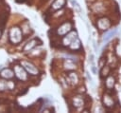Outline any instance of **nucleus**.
I'll list each match as a JSON object with an SVG mask.
<instances>
[{
    "label": "nucleus",
    "instance_id": "obj_9",
    "mask_svg": "<svg viewBox=\"0 0 121 113\" xmlns=\"http://www.w3.org/2000/svg\"><path fill=\"white\" fill-rule=\"evenodd\" d=\"M36 42H37V40H36V39H34V40L30 41L29 43H27V44L25 46V47L23 48V50H24V51H28V50L32 49V48L36 46Z\"/></svg>",
    "mask_w": 121,
    "mask_h": 113
},
{
    "label": "nucleus",
    "instance_id": "obj_6",
    "mask_svg": "<svg viewBox=\"0 0 121 113\" xmlns=\"http://www.w3.org/2000/svg\"><path fill=\"white\" fill-rule=\"evenodd\" d=\"M76 38H77V32H76V31H71V32L63 39V44H64L65 46L70 45V43H71L73 40H75Z\"/></svg>",
    "mask_w": 121,
    "mask_h": 113
},
{
    "label": "nucleus",
    "instance_id": "obj_15",
    "mask_svg": "<svg viewBox=\"0 0 121 113\" xmlns=\"http://www.w3.org/2000/svg\"><path fill=\"white\" fill-rule=\"evenodd\" d=\"M70 1L72 2L73 6H74V8L77 9V11H78V12H81V9H80V6L78 4V2H77L76 0H70Z\"/></svg>",
    "mask_w": 121,
    "mask_h": 113
},
{
    "label": "nucleus",
    "instance_id": "obj_5",
    "mask_svg": "<svg viewBox=\"0 0 121 113\" xmlns=\"http://www.w3.org/2000/svg\"><path fill=\"white\" fill-rule=\"evenodd\" d=\"M0 76L4 79H11L14 76V72L9 68H4L1 70Z\"/></svg>",
    "mask_w": 121,
    "mask_h": 113
},
{
    "label": "nucleus",
    "instance_id": "obj_14",
    "mask_svg": "<svg viewBox=\"0 0 121 113\" xmlns=\"http://www.w3.org/2000/svg\"><path fill=\"white\" fill-rule=\"evenodd\" d=\"M82 104H83V101L81 100V98H79V97H76V98L74 99V106L76 105L77 107H78V106H80Z\"/></svg>",
    "mask_w": 121,
    "mask_h": 113
},
{
    "label": "nucleus",
    "instance_id": "obj_2",
    "mask_svg": "<svg viewBox=\"0 0 121 113\" xmlns=\"http://www.w3.org/2000/svg\"><path fill=\"white\" fill-rule=\"evenodd\" d=\"M21 65H22L23 67H24L29 74H31V75H37V74L39 73L37 67H36L34 65H32L31 63L27 62V61H22V62H21Z\"/></svg>",
    "mask_w": 121,
    "mask_h": 113
},
{
    "label": "nucleus",
    "instance_id": "obj_10",
    "mask_svg": "<svg viewBox=\"0 0 121 113\" xmlns=\"http://www.w3.org/2000/svg\"><path fill=\"white\" fill-rule=\"evenodd\" d=\"M116 31H117V29L116 28H114V29H112V30H110L105 36H104V38H103V41L104 42H107V41H109L112 36H114V34L116 33Z\"/></svg>",
    "mask_w": 121,
    "mask_h": 113
},
{
    "label": "nucleus",
    "instance_id": "obj_12",
    "mask_svg": "<svg viewBox=\"0 0 121 113\" xmlns=\"http://www.w3.org/2000/svg\"><path fill=\"white\" fill-rule=\"evenodd\" d=\"M70 47H71V48H79L80 47V43H79V40L78 39V38H76L75 39V41L73 40L71 43H70Z\"/></svg>",
    "mask_w": 121,
    "mask_h": 113
},
{
    "label": "nucleus",
    "instance_id": "obj_7",
    "mask_svg": "<svg viewBox=\"0 0 121 113\" xmlns=\"http://www.w3.org/2000/svg\"><path fill=\"white\" fill-rule=\"evenodd\" d=\"M65 5V0H55V2L52 4L53 9H61Z\"/></svg>",
    "mask_w": 121,
    "mask_h": 113
},
{
    "label": "nucleus",
    "instance_id": "obj_1",
    "mask_svg": "<svg viewBox=\"0 0 121 113\" xmlns=\"http://www.w3.org/2000/svg\"><path fill=\"white\" fill-rule=\"evenodd\" d=\"M9 35L10 42L13 43V44H18L22 40V30L17 27L11 28L10 30H9Z\"/></svg>",
    "mask_w": 121,
    "mask_h": 113
},
{
    "label": "nucleus",
    "instance_id": "obj_20",
    "mask_svg": "<svg viewBox=\"0 0 121 113\" xmlns=\"http://www.w3.org/2000/svg\"><path fill=\"white\" fill-rule=\"evenodd\" d=\"M93 47H94V49H95V52H97V47H96V44L95 41H93Z\"/></svg>",
    "mask_w": 121,
    "mask_h": 113
},
{
    "label": "nucleus",
    "instance_id": "obj_13",
    "mask_svg": "<svg viewBox=\"0 0 121 113\" xmlns=\"http://www.w3.org/2000/svg\"><path fill=\"white\" fill-rule=\"evenodd\" d=\"M68 77H69V81L72 82L73 84H76V83L78 82V76H77L76 73L72 72V73H70V74L68 75Z\"/></svg>",
    "mask_w": 121,
    "mask_h": 113
},
{
    "label": "nucleus",
    "instance_id": "obj_19",
    "mask_svg": "<svg viewBox=\"0 0 121 113\" xmlns=\"http://www.w3.org/2000/svg\"><path fill=\"white\" fill-rule=\"evenodd\" d=\"M94 55L93 54H90V57H89V59H90V62H91V64H93V63H95V61H94Z\"/></svg>",
    "mask_w": 121,
    "mask_h": 113
},
{
    "label": "nucleus",
    "instance_id": "obj_17",
    "mask_svg": "<svg viewBox=\"0 0 121 113\" xmlns=\"http://www.w3.org/2000/svg\"><path fill=\"white\" fill-rule=\"evenodd\" d=\"M91 69H92V71H93V73H94V74H96V68H95V63H93V64H92Z\"/></svg>",
    "mask_w": 121,
    "mask_h": 113
},
{
    "label": "nucleus",
    "instance_id": "obj_11",
    "mask_svg": "<svg viewBox=\"0 0 121 113\" xmlns=\"http://www.w3.org/2000/svg\"><path fill=\"white\" fill-rule=\"evenodd\" d=\"M110 98H111V96L106 95V96H104V99H103V103L105 104L104 105H106L107 107H111L113 105V101H112V99H111V101H109Z\"/></svg>",
    "mask_w": 121,
    "mask_h": 113
},
{
    "label": "nucleus",
    "instance_id": "obj_21",
    "mask_svg": "<svg viewBox=\"0 0 121 113\" xmlns=\"http://www.w3.org/2000/svg\"><path fill=\"white\" fill-rule=\"evenodd\" d=\"M1 34H2V32H1V30H0V37H1Z\"/></svg>",
    "mask_w": 121,
    "mask_h": 113
},
{
    "label": "nucleus",
    "instance_id": "obj_3",
    "mask_svg": "<svg viewBox=\"0 0 121 113\" xmlns=\"http://www.w3.org/2000/svg\"><path fill=\"white\" fill-rule=\"evenodd\" d=\"M14 75L18 79H20L22 81H26L27 79L26 72L25 68L23 66H14Z\"/></svg>",
    "mask_w": 121,
    "mask_h": 113
},
{
    "label": "nucleus",
    "instance_id": "obj_18",
    "mask_svg": "<svg viewBox=\"0 0 121 113\" xmlns=\"http://www.w3.org/2000/svg\"><path fill=\"white\" fill-rule=\"evenodd\" d=\"M86 75H87V78H88V80L90 81V83H91V84L94 85V82H93V79H92V77L89 75V73H88V72H86Z\"/></svg>",
    "mask_w": 121,
    "mask_h": 113
},
{
    "label": "nucleus",
    "instance_id": "obj_4",
    "mask_svg": "<svg viewBox=\"0 0 121 113\" xmlns=\"http://www.w3.org/2000/svg\"><path fill=\"white\" fill-rule=\"evenodd\" d=\"M71 30V24L70 23H64L58 28V35H64L67 32Z\"/></svg>",
    "mask_w": 121,
    "mask_h": 113
},
{
    "label": "nucleus",
    "instance_id": "obj_16",
    "mask_svg": "<svg viewBox=\"0 0 121 113\" xmlns=\"http://www.w3.org/2000/svg\"><path fill=\"white\" fill-rule=\"evenodd\" d=\"M5 89H7V82L0 80V91L5 90Z\"/></svg>",
    "mask_w": 121,
    "mask_h": 113
},
{
    "label": "nucleus",
    "instance_id": "obj_8",
    "mask_svg": "<svg viewBox=\"0 0 121 113\" xmlns=\"http://www.w3.org/2000/svg\"><path fill=\"white\" fill-rule=\"evenodd\" d=\"M110 21L108 20V19H106L105 20V23L103 22V18L102 19H100V20H98V22H97V25H98V27H99V28L100 29H106L108 27H110Z\"/></svg>",
    "mask_w": 121,
    "mask_h": 113
}]
</instances>
